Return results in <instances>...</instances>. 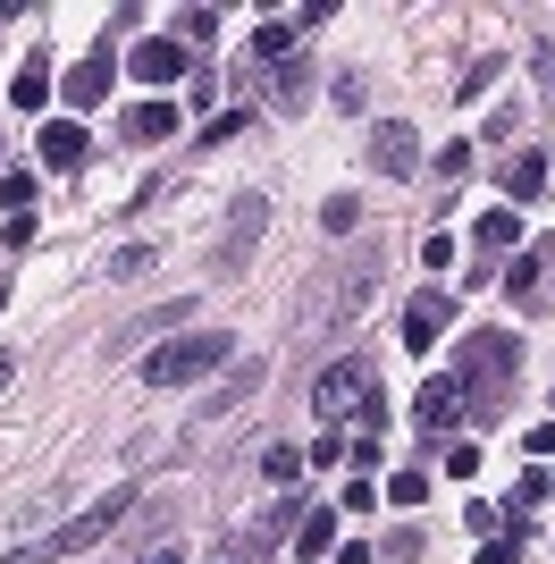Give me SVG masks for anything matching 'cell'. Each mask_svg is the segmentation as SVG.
I'll return each mask as SVG.
<instances>
[{
	"instance_id": "32",
	"label": "cell",
	"mask_w": 555,
	"mask_h": 564,
	"mask_svg": "<svg viewBox=\"0 0 555 564\" xmlns=\"http://www.w3.org/2000/svg\"><path fill=\"white\" fill-rule=\"evenodd\" d=\"M538 85H547V94H555V51H538Z\"/></svg>"
},
{
	"instance_id": "35",
	"label": "cell",
	"mask_w": 555,
	"mask_h": 564,
	"mask_svg": "<svg viewBox=\"0 0 555 564\" xmlns=\"http://www.w3.org/2000/svg\"><path fill=\"white\" fill-rule=\"evenodd\" d=\"M0 304H9V286H0Z\"/></svg>"
},
{
	"instance_id": "26",
	"label": "cell",
	"mask_w": 555,
	"mask_h": 564,
	"mask_svg": "<svg viewBox=\"0 0 555 564\" xmlns=\"http://www.w3.org/2000/svg\"><path fill=\"white\" fill-rule=\"evenodd\" d=\"M177 34H194V43H210V34H219V9H185V18H177Z\"/></svg>"
},
{
	"instance_id": "10",
	"label": "cell",
	"mask_w": 555,
	"mask_h": 564,
	"mask_svg": "<svg viewBox=\"0 0 555 564\" xmlns=\"http://www.w3.org/2000/svg\"><path fill=\"white\" fill-rule=\"evenodd\" d=\"M455 413H463V379H455V371L429 379V388L413 397V422H421V430H455Z\"/></svg>"
},
{
	"instance_id": "8",
	"label": "cell",
	"mask_w": 555,
	"mask_h": 564,
	"mask_svg": "<svg viewBox=\"0 0 555 564\" xmlns=\"http://www.w3.org/2000/svg\"><path fill=\"white\" fill-rule=\"evenodd\" d=\"M127 68H135V85H177L185 76V43L177 34H143V43L127 51Z\"/></svg>"
},
{
	"instance_id": "20",
	"label": "cell",
	"mask_w": 555,
	"mask_h": 564,
	"mask_svg": "<svg viewBox=\"0 0 555 564\" xmlns=\"http://www.w3.org/2000/svg\"><path fill=\"white\" fill-rule=\"evenodd\" d=\"M538 279H547V253H513L505 261V286H513V295H538Z\"/></svg>"
},
{
	"instance_id": "9",
	"label": "cell",
	"mask_w": 555,
	"mask_h": 564,
	"mask_svg": "<svg viewBox=\"0 0 555 564\" xmlns=\"http://www.w3.org/2000/svg\"><path fill=\"white\" fill-rule=\"evenodd\" d=\"M547 152H513L505 169H497V186H505V203H538V194H547Z\"/></svg>"
},
{
	"instance_id": "14",
	"label": "cell",
	"mask_w": 555,
	"mask_h": 564,
	"mask_svg": "<svg viewBox=\"0 0 555 564\" xmlns=\"http://www.w3.org/2000/svg\"><path fill=\"white\" fill-rule=\"evenodd\" d=\"M253 388H261V362H236V371H228V388H219V397H203V413H194V430H210V422H219V413H228V404H244V397H253Z\"/></svg>"
},
{
	"instance_id": "16",
	"label": "cell",
	"mask_w": 555,
	"mask_h": 564,
	"mask_svg": "<svg viewBox=\"0 0 555 564\" xmlns=\"http://www.w3.org/2000/svg\"><path fill=\"white\" fill-rule=\"evenodd\" d=\"M127 135L135 143H168L177 135V110H168V101H135V110H127Z\"/></svg>"
},
{
	"instance_id": "31",
	"label": "cell",
	"mask_w": 555,
	"mask_h": 564,
	"mask_svg": "<svg viewBox=\"0 0 555 564\" xmlns=\"http://www.w3.org/2000/svg\"><path fill=\"white\" fill-rule=\"evenodd\" d=\"M328 564H370V547H362V540H346V547H337Z\"/></svg>"
},
{
	"instance_id": "27",
	"label": "cell",
	"mask_w": 555,
	"mask_h": 564,
	"mask_svg": "<svg viewBox=\"0 0 555 564\" xmlns=\"http://www.w3.org/2000/svg\"><path fill=\"white\" fill-rule=\"evenodd\" d=\"M320 219H328V228H337V236H346L353 219H362V203H353V194H328V212H320Z\"/></svg>"
},
{
	"instance_id": "2",
	"label": "cell",
	"mask_w": 555,
	"mask_h": 564,
	"mask_svg": "<svg viewBox=\"0 0 555 564\" xmlns=\"http://www.w3.org/2000/svg\"><path fill=\"white\" fill-rule=\"evenodd\" d=\"M228 354H236V346H228V329H185V337H168V346L143 354V388H185V379L219 371Z\"/></svg>"
},
{
	"instance_id": "13",
	"label": "cell",
	"mask_w": 555,
	"mask_h": 564,
	"mask_svg": "<svg viewBox=\"0 0 555 564\" xmlns=\"http://www.w3.org/2000/svg\"><path fill=\"white\" fill-rule=\"evenodd\" d=\"M295 556H303V564L337 556V506H312V514H303V531H295Z\"/></svg>"
},
{
	"instance_id": "1",
	"label": "cell",
	"mask_w": 555,
	"mask_h": 564,
	"mask_svg": "<svg viewBox=\"0 0 555 564\" xmlns=\"http://www.w3.org/2000/svg\"><path fill=\"white\" fill-rule=\"evenodd\" d=\"M127 506H135V489H110L101 506H85V514H68V522H51L43 540H25V547H9L0 564H68V556H85V547H101L127 522Z\"/></svg>"
},
{
	"instance_id": "34",
	"label": "cell",
	"mask_w": 555,
	"mask_h": 564,
	"mask_svg": "<svg viewBox=\"0 0 555 564\" xmlns=\"http://www.w3.org/2000/svg\"><path fill=\"white\" fill-rule=\"evenodd\" d=\"M9 379H18V362H9V354H0V388H9Z\"/></svg>"
},
{
	"instance_id": "21",
	"label": "cell",
	"mask_w": 555,
	"mask_h": 564,
	"mask_svg": "<svg viewBox=\"0 0 555 564\" xmlns=\"http://www.w3.org/2000/svg\"><path fill=\"white\" fill-rule=\"evenodd\" d=\"M261 471H270V489H286V480L303 471V447H270V455H261Z\"/></svg>"
},
{
	"instance_id": "17",
	"label": "cell",
	"mask_w": 555,
	"mask_h": 564,
	"mask_svg": "<svg viewBox=\"0 0 555 564\" xmlns=\"http://www.w3.org/2000/svg\"><path fill=\"white\" fill-rule=\"evenodd\" d=\"M513 245H522V219H513V212H480V270L497 253H513Z\"/></svg>"
},
{
	"instance_id": "3",
	"label": "cell",
	"mask_w": 555,
	"mask_h": 564,
	"mask_svg": "<svg viewBox=\"0 0 555 564\" xmlns=\"http://www.w3.org/2000/svg\"><path fill=\"white\" fill-rule=\"evenodd\" d=\"M312 413L320 422H362V430H379V397H370V362L362 354H346V362H328L320 379H312Z\"/></svg>"
},
{
	"instance_id": "22",
	"label": "cell",
	"mask_w": 555,
	"mask_h": 564,
	"mask_svg": "<svg viewBox=\"0 0 555 564\" xmlns=\"http://www.w3.org/2000/svg\"><path fill=\"white\" fill-rule=\"evenodd\" d=\"M421 497H429V471H395L388 480V506H421Z\"/></svg>"
},
{
	"instance_id": "24",
	"label": "cell",
	"mask_w": 555,
	"mask_h": 564,
	"mask_svg": "<svg viewBox=\"0 0 555 564\" xmlns=\"http://www.w3.org/2000/svg\"><path fill=\"white\" fill-rule=\"evenodd\" d=\"M135 270H152V245H118V253H110V279H135Z\"/></svg>"
},
{
	"instance_id": "23",
	"label": "cell",
	"mask_w": 555,
	"mask_h": 564,
	"mask_svg": "<svg viewBox=\"0 0 555 564\" xmlns=\"http://www.w3.org/2000/svg\"><path fill=\"white\" fill-rule=\"evenodd\" d=\"M0 212H34V177H25V169H9V186H0Z\"/></svg>"
},
{
	"instance_id": "30",
	"label": "cell",
	"mask_w": 555,
	"mask_h": 564,
	"mask_svg": "<svg viewBox=\"0 0 555 564\" xmlns=\"http://www.w3.org/2000/svg\"><path fill=\"white\" fill-rule=\"evenodd\" d=\"M513 556H522V540H513V531H497V540L480 547V564H513Z\"/></svg>"
},
{
	"instance_id": "18",
	"label": "cell",
	"mask_w": 555,
	"mask_h": 564,
	"mask_svg": "<svg viewBox=\"0 0 555 564\" xmlns=\"http://www.w3.org/2000/svg\"><path fill=\"white\" fill-rule=\"evenodd\" d=\"M43 101H51V59H25L9 85V110H43Z\"/></svg>"
},
{
	"instance_id": "4",
	"label": "cell",
	"mask_w": 555,
	"mask_h": 564,
	"mask_svg": "<svg viewBox=\"0 0 555 564\" xmlns=\"http://www.w3.org/2000/svg\"><path fill=\"white\" fill-rule=\"evenodd\" d=\"M261 228H270V194H236L228 236H219V253H210V279H244L253 253H261Z\"/></svg>"
},
{
	"instance_id": "6",
	"label": "cell",
	"mask_w": 555,
	"mask_h": 564,
	"mask_svg": "<svg viewBox=\"0 0 555 564\" xmlns=\"http://www.w3.org/2000/svg\"><path fill=\"white\" fill-rule=\"evenodd\" d=\"M370 169H379V177H413L421 169V143H413L404 118H379V127H370Z\"/></svg>"
},
{
	"instance_id": "11",
	"label": "cell",
	"mask_w": 555,
	"mask_h": 564,
	"mask_svg": "<svg viewBox=\"0 0 555 564\" xmlns=\"http://www.w3.org/2000/svg\"><path fill=\"white\" fill-rule=\"evenodd\" d=\"M43 161L51 169H85L92 161V135L76 127V118H51V127H43Z\"/></svg>"
},
{
	"instance_id": "15",
	"label": "cell",
	"mask_w": 555,
	"mask_h": 564,
	"mask_svg": "<svg viewBox=\"0 0 555 564\" xmlns=\"http://www.w3.org/2000/svg\"><path fill=\"white\" fill-rule=\"evenodd\" d=\"M253 51H261V59H295V51H303V9H295V18H278V9H270L261 34H253Z\"/></svg>"
},
{
	"instance_id": "29",
	"label": "cell",
	"mask_w": 555,
	"mask_h": 564,
	"mask_svg": "<svg viewBox=\"0 0 555 564\" xmlns=\"http://www.w3.org/2000/svg\"><path fill=\"white\" fill-rule=\"evenodd\" d=\"M446 471H455V480H471V471H480V447H471V438H463V447H446Z\"/></svg>"
},
{
	"instance_id": "19",
	"label": "cell",
	"mask_w": 555,
	"mask_h": 564,
	"mask_svg": "<svg viewBox=\"0 0 555 564\" xmlns=\"http://www.w3.org/2000/svg\"><path fill=\"white\" fill-rule=\"evenodd\" d=\"M219 564H278V547L261 531H236V540H219Z\"/></svg>"
},
{
	"instance_id": "12",
	"label": "cell",
	"mask_w": 555,
	"mask_h": 564,
	"mask_svg": "<svg viewBox=\"0 0 555 564\" xmlns=\"http://www.w3.org/2000/svg\"><path fill=\"white\" fill-rule=\"evenodd\" d=\"M110 76H118L110 51H85V59H76V76H68V101H76V110H85V101H101V94H110Z\"/></svg>"
},
{
	"instance_id": "25",
	"label": "cell",
	"mask_w": 555,
	"mask_h": 564,
	"mask_svg": "<svg viewBox=\"0 0 555 564\" xmlns=\"http://www.w3.org/2000/svg\"><path fill=\"white\" fill-rule=\"evenodd\" d=\"M463 522H471V540H497V531H505V506H471Z\"/></svg>"
},
{
	"instance_id": "28",
	"label": "cell",
	"mask_w": 555,
	"mask_h": 564,
	"mask_svg": "<svg viewBox=\"0 0 555 564\" xmlns=\"http://www.w3.org/2000/svg\"><path fill=\"white\" fill-rule=\"evenodd\" d=\"M421 261H429V270H455V236H421Z\"/></svg>"
},
{
	"instance_id": "7",
	"label": "cell",
	"mask_w": 555,
	"mask_h": 564,
	"mask_svg": "<svg viewBox=\"0 0 555 564\" xmlns=\"http://www.w3.org/2000/svg\"><path fill=\"white\" fill-rule=\"evenodd\" d=\"M446 321H455V295H446V286H421L413 295V312H404V346L413 354H429L446 337Z\"/></svg>"
},
{
	"instance_id": "33",
	"label": "cell",
	"mask_w": 555,
	"mask_h": 564,
	"mask_svg": "<svg viewBox=\"0 0 555 564\" xmlns=\"http://www.w3.org/2000/svg\"><path fill=\"white\" fill-rule=\"evenodd\" d=\"M143 564H185V547H152V556H143Z\"/></svg>"
},
{
	"instance_id": "5",
	"label": "cell",
	"mask_w": 555,
	"mask_h": 564,
	"mask_svg": "<svg viewBox=\"0 0 555 564\" xmlns=\"http://www.w3.org/2000/svg\"><path fill=\"white\" fill-rule=\"evenodd\" d=\"M513 362H522V346H513L505 329H480V337H463V388H480V371L488 379H513Z\"/></svg>"
}]
</instances>
